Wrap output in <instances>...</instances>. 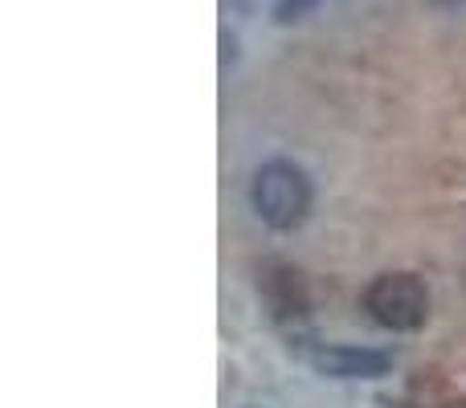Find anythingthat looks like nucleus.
Here are the masks:
<instances>
[{
	"mask_svg": "<svg viewBox=\"0 0 466 408\" xmlns=\"http://www.w3.org/2000/svg\"><path fill=\"white\" fill-rule=\"evenodd\" d=\"M364 311L385 331H418L430 319V290L418 274H377L364 290Z\"/></svg>",
	"mask_w": 466,
	"mask_h": 408,
	"instance_id": "obj_2",
	"label": "nucleus"
},
{
	"mask_svg": "<svg viewBox=\"0 0 466 408\" xmlns=\"http://www.w3.org/2000/svg\"><path fill=\"white\" fill-rule=\"evenodd\" d=\"M311 368L319 376L331 380H377L393 372V355L377 352V347H348V343H323L315 347L311 355Z\"/></svg>",
	"mask_w": 466,
	"mask_h": 408,
	"instance_id": "obj_4",
	"label": "nucleus"
},
{
	"mask_svg": "<svg viewBox=\"0 0 466 408\" xmlns=\"http://www.w3.org/2000/svg\"><path fill=\"white\" fill-rule=\"evenodd\" d=\"M249 201H254V213L262 216L270 229L290 233L311 213V180L290 160H266L262 168L254 172Z\"/></svg>",
	"mask_w": 466,
	"mask_h": 408,
	"instance_id": "obj_1",
	"label": "nucleus"
},
{
	"mask_svg": "<svg viewBox=\"0 0 466 408\" xmlns=\"http://www.w3.org/2000/svg\"><path fill=\"white\" fill-rule=\"evenodd\" d=\"M258 290H262V303L270 306V319L279 323V327H299V323H307L311 298H307L303 274H299L295 265H282V262L262 265Z\"/></svg>",
	"mask_w": 466,
	"mask_h": 408,
	"instance_id": "obj_3",
	"label": "nucleus"
},
{
	"mask_svg": "<svg viewBox=\"0 0 466 408\" xmlns=\"http://www.w3.org/2000/svg\"><path fill=\"white\" fill-rule=\"evenodd\" d=\"M315 5H319V0H279V5H274V21H279V25L303 21V16L311 13Z\"/></svg>",
	"mask_w": 466,
	"mask_h": 408,
	"instance_id": "obj_5",
	"label": "nucleus"
}]
</instances>
